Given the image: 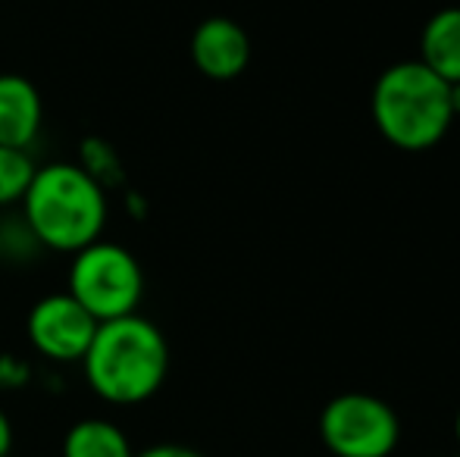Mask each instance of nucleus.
<instances>
[{
    "label": "nucleus",
    "instance_id": "ddd939ff",
    "mask_svg": "<svg viewBox=\"0 0 460 457\" xmlns=\"http://www.w3.org/2000/svg\"><path fill=\"white\" fill-rule=\"evenodd\" d=\"M29 376H31V370L22 357H16V354H0V389L4 391L19 389V385L29 382Z\"/></svg>",
    "mask_w": 460,
    "mask_h": 457
},
{
    "label": "nucleus",
    "instance_id": "423d86ee",
    "mask_svg": "<svg viewBox=\"0 0 460 457\" xmlns=\"http://www.w3.org/2000/svg\"><path fill=\"white\" fill-rule=\"evenodd\" d=\"M97 326L101 323L69 292L44 294L25 320L31 347L54 364H82Z\"/></svg>",
    "mask_w": 460,
    "mask_h": 457
},
{
    "label": "nucleus",
    "instance_id": "1a4fd4ad",
    "mask_svg": "<svg viewBox=\"0 0 460 457\" xmlns=\"http://www.w3.org/2000/svg\"><path fill=\"white\" fill-rule=\"evenodd\" d=\"M420 54V63L429 66L438 79L448 85L460 82V6H445L423 25Z\"/></svg>",
    "mask_w": 460,
    "mask_h": 457
},
{
    "label": "nucleus",
    "instance_id": "6e6552de",
    "mask_svg": "<svg viewBox=\"0 0 460 457\" xmlns=\"http://www.w3.org/2000/svg\"><path fill=\"white\" fill-rule=\"evenodd\" d=\"M41 94L25 75L0 73V145L29 151L41 132Z\"/></svg>",
    "mask_w": 460,
    "mask_h": 457
},
{
    "label": "nucleus",
    "instance_id": "4468645a",
    "mask_svg": "<svg viewBox=\"0 0 460 457\" xmlns=\"http://www.w3.org/2000/svg\"><path fill=\"white\" fill-rule=\"evenodd\" d=\"M135 457H204V454L194 452V448H185V445H151Z\"/></svg>",
    "mask_w": 460,
    "mask_h": 457
},
{
    "label": "nucleus",
    "instance_id": "9d476101",
    "mask_svg": "<svg viewBox=\"0 0 460 457\" xmlns=\"http://www.w3.org/2000/svg\"><path fill=\"white\" fill-rule=\"evenodd\" d=\"M63 457H135L132 442L116 423L88 417L69 426L63 439Z\"/></svg>",
    "mask_w": 460,
    "mask_h": 457
},
{
    "label": "nucleus",
    "instance_id": "f03ea898",
    "mask_svg": "<svg viewBox=\"0 0 460 457\" xmlns=\"http://www.w3.org/2000/svg\"><path fill=\"white\" fill-rule=\"evenodd\" d=\"M22 220L41 248L75 254L107 226V191L79 163L41 166L22 198Z\"/></svg>",
    "mask_w": 460,
    "mask_h": 457
},
{
    "label": "nucleus",
    "instance_id": "a211bd4d",
    "mask_svg": "<svg viewBox=\"0 0 460 457\" xmlns=\"http://www.w3.org/2000/svg\"><path fill=\"white\" fill-rule=\"evenodd\" d=\"M455 439H457V445H460V408H457V414H455Z\"/></svg>",
    "mask_w": 460,
    "mask_h": 457
},
{
    "label": "nucleus",
    "instance_id": "7ed1b4c3",
    "mask_svg": "<svg viewBox=\"0 0 460 457\" xmlns=\"http://www.w3.org/2000/svg\"><path fill=\"white\" fill-rule=\"evenodd\" d=\"M373 122L388 145L429 151L455 122L451 85L420 60L394 63L373 85Z\"/></svg>",
    "mask_w": 460,
    "mask_h": 457
},
{
    "label": "nucleus",
    "instance_id": "dca6fc26",
    "mask_svg": "<svg viewBox=\"0 0 460 457\" xmlns=\"http://www.w3.org/2000/svg\"><path fill=\"white\" fill-rule=\"evenodd\" d=\"M451 110H455V116H460V82L451 85Z\"/></svg>",
    "mask_w": 460,
    "mask_h": 457
},
{
    "label": "nucleus",
    "instance_id": "f3484780",
    "mask_svg": "<svg viewBox=\"0 0 460 457\" xmlns=\"http://www.w3.org/2000/svg\"><path fill=\"white\" fill-rule=\"evenodd\" d=\"M128 201H132V210H135V216H145V201H141V195H128Z\"/></svg>",
    "mask_w": 460,
    "mask_h": 457
},
{
    "label": "nucleus",
    "instance_id": "20e7f679",
    "mask_svg": "<svg viewBox=\"0 0 460 457\" xmlns=\"http://www.w3.org/2000/svg\"><path fill=\"white\" fill-rule=\"evenodd\" d=\"M69 294L97 323L119 320L138 311L145 294V273L128 248L116 242H92L75 250L69 263Z\"/></svg>",
    "mask_w": 460,
    "mask_h": 457
},
{
    "label": "nucleus",
    "instance_id": "2eb2a0df",
    "mask_svg": "<svg viewBox=\"0 0 460 457\" xmlns=\"http://www.w3.org/2000/svg\"><path fill=\"white\" fill-rule=\"evenodd\" d=\"M10 448H13V423L4 414V408H0V457H10Z\"/></svg>",
    "mask_w": 460,
    "mask_h": 457
},
{
    "label": "nucleus",
    "instance_id": "aec40b11",
    "mask_svg": "<svg viewBox=\"0 0 460 457\" xmlns=\"http://www.w3.org/2000/svg\"><path fill=\"white\" fill-rule=\"evenodd\" d=\"M457 457H460V454H457Z\"/></svg>",
    "mask_w": 460,
    "mask_h": 457
},
{
    "label": "nucleus",
    "instance_id": "6ab92c4d",
    "mask_svg": "<svg viewBox=\"0 0 460 457\" xmlns=\"http://www.w3.org/2000/svg\"><path fill=\"white\" fill-rule=\"evenodd\" d=\"M0 260H4V254H0Z\"/></svg>",
    "mask_w": 460,
    "mask_h": 457
},
{
    "label": "nucleus",
    "instance_id": "9b49d317",
    "mask_svg": "<svg viewBox=\"0 0 460 457\" xmlns=\"http://www.w3.org/2000/svg\"><path fill=\"white\" fill-rule=\"evenodd\" d=\"M35 170L38 166L29 157V151L0 145V207L22 204L31 179H35Z\"/></svg>",
    "mask_w": 460,
    "mask_h": 457
},
{
    "label": "nucleus",
    "instance_id": "f257e3e1",
    "mask_svg": "<svg viewBox=\"0 0 460 457\" xmlns=\"http://www.w3.org/2000/svg\"><path fill=\"white\" fill-rule=\"evenodd\" d=\"M85 379L107 404H145L170 373V345L151 320L128 313L97 326L85 357Z\"/></svg>",
    "mask_w": 460,
    "mask_h": 457
},
{
    "label": "nucleus",
    "instance_id": "39448f33",
    "mask_svg": "<svg viewBox=\"0 0 460 457\" xmlns=\"http://www.w3.org/2000/svg\"><path fill=\"white\" fill-rule=\"evenodd\" d=\"M320 439L335 457H388L398 448L401 423L382 398L348 391L323 408Z\"/></svg>",
    "mask_w": 460,
    "mask_h": 457
},
{
    "label": "nucleus",
    "instance_id": "f8f14e48",
    "mask_svg": "<svg viewBox=\"0 0 460 457\" xmlns=\"http://www.w3.org/2000/svg\"><path fill=\"white\" fill-rule=\"evenodd\" d=\"M79 166L94 179V182H101L103 189L122 179L119 154L113 151L110 141L97 138V135H88V138L79 145Z\"/></svg>",
    "mask_w": 460,
    "mask_h": 457
},
{
    "label": "nucleus",
    "instance_id": "0eeeda50",
    "mask_svg": "<svg viewBox=\"0 0 460 457\" xmlns=\"http://www.w3.org/2000/svg\"><path fill=\"white\" fill-rule=\"evenodd\" d=\"M191 63L213 82H232L251 63V38L235 19L210 16L191 35Z\"/></svg>",
    "mask_w": 460,
    "mask_h": 457
}]
</instances>
